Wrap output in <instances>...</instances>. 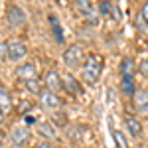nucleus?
Returning <instances> with one entry per match:
<instances>
[{"instance_id":"nucleus-6","label":"nucleus","mask_w":148,"mask_h":148,"mask_svg":"<svg viewBox=\"0 0 148 148\" xmlns=\"http://www.w3.org/2000/svg\"><path fill=\"white\" fill-rule=\"evenodd\" d=\"M40 105L44 107V109H49V111H53V109H59L61 107V99L57 97L56 93L51 91H42V95H40Z\"/></svg>"},{"instance_id":"nucleus-18","label":"nucleus","mask_w":148,"mask_h":148,"mask_svg":"<svg viewBox=\"0 0 148 148\" xmlns=\"http://www.w3.org/2000/svg\"><path fill=\"white\" fill-rule=\"evenodd\" d=\"M49 24L53 26V32H56V40H57V42H61V30H59V24H57V18L53 16V14L49 16Z\"/></svg>"},{"instance_id":"nucleus-17","label":"nucleus","mask_w":148,"mask_h":148,"mask_svg":"<svg viewBox=\"0 0 148 148\" xmlns=\"http://www.w3.org/2000/svg\"><path fill=\"white\" fill-rule=\"evenodd\" d=\"M113 138L116 140V148H126V136L121 130H113Z\"/></svg>"},{"instance_id":"nucleus-13","label":"nucleus","mask_w":148,"mask_h":148,"mask_svg":"<svg viewBox=\"0 0 148 148\" xmlns=\"http://www.w3.org/2000/svg\"><path fill=\"white\" fill-rule=\"evenodd\" d=\"M121 73H123V79H125V77H130V79H132L134 61H132V59H123V63H121Z\"/></svg>"},{"instance_id":"nucleus-22","label":"nucleus","mask_w":148,"mask_h":148,"mask_svg":"<svg viewBox=\"0 0 148 148\" xmlns=\"http://www.w3.org/2000/svg\"><path fill=\"white\" fill-rule=\"evenodd\" d=\"M34 148H51V144H47V142H42V144H38Z\"/></svg>"},{"instance_id":"nucleus-2","label":"nucleus","mask_w":148,"mask_h":148,"mask_svg":"<svg viewBox=\"0 0 148 148\" xmlns=\"http://www.w3.org/2000/svg\"><path fill=\"white\" fill-rule=\"evenodd\" d=\"M63 61L69 69H77L85 65V56H83V47L79 46H69L63 53Z\"/></svg>"},{"instance_id":"nucleus-15","label":"nucleus","mask_w":148,"mask_h":148,"mask_svg":"<svg viewBox=\"0 0 148 148\" xmlns=\"http://www.w3.org/2000/svg\"><path fill=\"white\" fill-rule=\"evenodd\" d=\"M38 134L53 138L56 136V130H53V126L49 125V123H40V125H38Z\"/></svg>"},{"instance_id":"nucleus-8","label":"nucleus","mask_w":148,"mask_h":148,"mask_svg":"<svg viewBox=\"0 0 148 148\" xmlns=\"http://www.w3.org/2000/svg\"><path fill=\"white\" fill-rule=\"evenodd\" d=\"M132 105L138 113L148 114V93L142 91V89H136V93L132 95Z\"/></svg>"},{"instance_id":"nucleus-11","label":"nucleus","mask_w":148,"mask_h":148,"mask_svg":"<svg viewBox=\"0 0 148 148\" xmlns=\"http://www.w3.org/2000/svg\"><path fill=\"white\" fill-rule=\"evenodd\" d=\"M125 123H126V128H128L130 136H140V132H142V125L138 123L132 114H126V116H125Z\"/></svg>"},{"instance_id":"nucleus-10","label":"nucleus","mask_w":148,"mask_h":148,"mask_svg":"<svg viewBox=\"0 0 148 148\" xmlns=\"http://www.w3.org/2000/svg\"><path fill=\"white\" fill-rule=\"evenodd\" d=\"M46 89L51 93H57L59 89H63V83H61V77L57 75V71H47L46 75Z\"/></svg>"},{"instance_id":"nucleus-1","label":"nucleus","mask_w":148,"mask_h":148,"mask_svg":"<svg viewBox=\"0 0 148 148\" xmlns=\"http://www.w3.org/2000/svg\"><path fill=\"white\" fill-rule=\"evenodd\" d=\"M101 69H103V57L101 56H89L85 59V65L81 71V77L87 85H95L99 77H101Z\"/></svg>"},{"instance_id":"nucleus-24","label":"nucleus","mask_w":148,"mask_h":148,"mask_svg":"<svg viewBox=\"0 0 148 148\" xmlns=\"http://www.w3.org/2000/svg\"><path fill=\"white\" fill-rule=\"evenodd\" d=\"M2 140H4V136H2V134H0V146H2Z\"/></svg>"},{"instance_id":"nucleus-12","label":"nucleus","mask_w":148,"mask_h":148,"mask_svg":"<svg viewBox=\"0 0 148 148\" xmlns=\"http://www.w3.org/2000/svg\"><path fill=\"white\" fill-rule=\"evenodd\" d=\"M0 109L4 111V113H8L12 109V97H10V91L0 83Z\"/></svg>"},{"instance_id":"nucleus-7","label":"nucleus","mask_w":148,"mask_h":148,"mask_svg":"<svg viewBox=\"0 0 148 148\" xmlns=\"http://www.w3.org/2000/svg\"><path fill=\"white\" fill-rule=\"evenodd\" d=\"M26 53H28V49L22 42H8V59L20 61V59L26 57Z\"/></svg>"},{"instance_id":"nucleus-23","label":"nucleus","mask_w":148,"mask_h":148,"mask_svg":"<svg viewBox=\"0 0 148 148\" xmlns=\"http://www.w3.org/2000/svg\"><path fill=\"white\" fill-rule=\"evenodd\" d=\"M0 123H4V111L0 109Z\"/></svg>"},{"instance_id":"nucleus-5","label":"nucleus","mask_w":148,"mask_h":148,"mask_svg":"<svg viewBox=\"0 0 148 148\" xmlns=\"http://www.w3.org/2000/svg\"><path fill=\"white\" fill-rule=\"evenodd\" d=\"M75 6H77V10H79L91 24L97 22V20H95V16H99V10H97V6H95L93 2H89V0H79Z\"/></svg>"},{"instance_id":"nucleus-19","label":"nucleus","mask_w":148,"mask_h":148,"mask_svg":"<svg viewBox=\"0 0 148 148\" xmlns=\"http://www.w3.org/2000/svg\"><path fill=\"white\" fill-rule=\"evenodd\" d=\"M8 57V44L6 42H0V61Z\"/></svg>"},{"instance_id":"nucleus-9","label":"nucleus","mask_w":148,"mask_h":148,"mask_svg":"<svg viewBox=\"0 0 148 148\" xmlns=\"http://www.w3.org/2000/svg\"><path fill=\"white\" fill-rule=\"evenodd\" d=\"M30 140V128L28 126H16V128H12V142L14 144H18V146H24L26 142Z\"/></svg>"},{"instance_id":"nucleus-14","label":"nucleus","mask_w":148,"mask_h":148,"mask_svg":"<svg viewBox=\"0 0 148 148\" xmlns=\"http://www.w3.org/2000/svg\"><path fill=\"white\" fill-rule=\"evenodd\" d=\"M65 83H63V87H65V91H69V93H73V95H79L81 93V89H79V85H77V81L73 79L71 75H65Z\"/></svg>"},{"instance_id":"nucleus-3","label":"nucleus","mask_w":148,"mask_h":148,"mask_svg":"<svg viewBox=\"0 0 148 148\" xmlns=\"http://www.w3.org/2000/svg\"><path fill=\"white\" fill-rule=\"evenodd\" d=\"M6 18H8V24H10L12 28H22L24 24H26V12L20 6L10 4L8 10H6Z\"/></svg>"},{"instance_id":"nucleus-21","label":"nucleus","mask_w":148,"mask_h":148,"mask_svg":"<svg viewBox=\"0 0 148 148\" xmlns=\"http://www.w3.org/2000/svg\"><path fill=\"white\" fill-rule=\"evenodd\" d=\"M142 18H146V22H148V2L142 6Z\"/></svg>"},{"instance_id":"nucleus-20","label":"nucleus","mask_w":148,"mask_h":148,"mask_svg":"<svg viewBox=\"0 0 148 148\" xmlns=\"http://www.w3.org/2000/svg\"><path fill=\"white\" fill-rule=\"evenodd\" d=\"M28 85V89L30 91H34V93H38V95H42V91H40V83H38V79L36 81H30V83H26Z\"/></svg>"},{"instance_id":"nucleus-4","label":"nucleus","mask_w":148,"mask_h":148,"mask_svg":"<svg viewBox=\"0 0 148 148\" xmlns=\"http://www.w3.org/2000/svg\"><path fill=\"white\" fill-rule=\"evenodd\" d=\"M16 75H18V79L26 81V83L36 81V79H38V67H36V63L28 61V63H24V65H20V67H18Z\"/></svg>"},{"instance_id":"nucleus-16","label":"nucleus","mask_w":148,"mask_h":148,"mask_svg":"<svg viewBox=\"0 0 148 148\" xmlns=\"http://www.w3.org/2000/svg\"><path fill=\"white\" fill-rule=\"evenodd\" d=\"M121 87H123V93L128 95V97H132V95L136 93V89H134V81L130 79V77H125L123 83H121Z\"/></svg>"}]
</instances>
